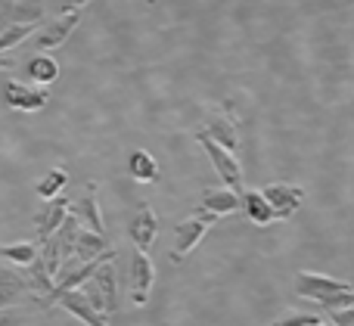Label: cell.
<instances>
[{
  "label": "cell",
  "instance_id": "24",
  "mask_svg": "<svg viewBox=\"0 0 354 326\" xmlns=\"http://www.w3.org/2000/svg\"><path fill=\"white\" fill-rule=\"evenodd\" d=\"M330 317L336 326H354V314L351 308H330Z\"/></svg>",
  "mask_w": 354,
  "mask_h": 326
},
{
  "label": "cell",
  "instance_id": "13",
  "mask_svg": "<svg viewBox=\"0 0 354 326\" xmlns=\"http://www.w3.org/2000/svg\"><path fill=\"white\" fill-rule=\"evenodd\" d=\"M97 193H100V184H97V180H91V184L84 186V196H81L78 202L68 209V215L81 218V221L87 224V230L106 236V224H103V211H100V202H97Z\"/></svg>",
  "mask_w": 354,
  "mask_h": 326
},
{
  "label": "cell",
  "instance_id": "19",
  "mask_svg": "<svg viewBox=\"0 0 354 326\" xmlns=\"http://www.w3.org/2000/svg\"><path fill=\"white\" fill-rule=\"evenodd\" d=\"M128 171H131V178L140 180V184H153V180L159 178V165H156V159L147 149H134V153L128 155Z\"/></svg>",
  "mask_w": 354,
  "mask_h": 326
},
{
  "label": "cell",
  "instance_id": "14",
  "mask_svg": "<svg viewBox=\"0 0 354 326\" xmlns=\"http://www.w3.org/2000/svg\"><path fill=\"white\" fill-rule=\"evenodd\" d=\"M78 22H81V12H62L59 19L44 25V31L37 35V50H53V47H59V44H66L68 35L78 28Z\"/></svg>",
  "mask_w": 354,
  "mask_h": 326
},
{
  "label": "cell",
  "instance_id": "11",
  "mask_svg": "<svg viewBox=\"0 0 354 326\" xmlns=\"http://www.w3.org/2000/svg\"><path fill=\"white\" fill-rule=\"evenodd\" d=\"M56 305H59V308H66L68 314H75L84 326H109V317L100 314V311L93 308V302L87 298V292L81 289V286H78V289L62 292L59 302H56Z\"/></svg>",
  "mask_w": 354,
  "mask_h": 326
},
{
  "label": "cell",
  "instance_id": "26",
  "mask_svg": "<svg viewBox=\"0 0 354 326\" xmlns=\"http://www.w3.org/2000/svg\"><path fill=\"white\" fill-rule=\"evenodd\" d=\"M12 66H16V62H12L6 53H0V72H6V68H12Z\"/></svg>",
  "mask_w": 354,
  "mask_h": 326
},
{
  "label": "cell",
  "instance_id": "8",
  "mask_svg": "<svg viewBox=\"0 0 354 326\" xmlns=\"http://www.w3.org/2000/svg\"><path fill=\"white\" fill-rule=\"evenodd\" d=\"M208 227H212V224L202 221L199 215H189L187 221L177 224V227H174V249H171V261H174V265H180V261L187 258L196 246H199L202 236L208 233Z\"/></svg>",
  "mask_w": 354,
  "mask_h": 326
},
{
  "label": "cell",
  "instance_id": "20",
  "mask_svg": "<svg viewBox=\"0 0 354 326\" xmlns=\"http://www.w3.org/2000/svg\"><path fill=\"white\" fill-rule=\"evenodd\" d=\"M28 75H31L35 84L47 87V84H53V81L59 78V62H56L53 56H35V59L28 62Z\"/></svg>",
  "mask_w": 354,
  "mask_h": 326
},
{
  "label": "cell",
  "instance_id": "28",
  "mask_svg": "<svg viewBox=\"0 0 354 326\" xmlns=\"http://www.w3.org/2000/svg\"><path fill=\"white\" fill-rule=\"evenodd\" d=\"M311 326H324V323H320V320H317V323H311Z\"/></svg>",
  "mask_w": 354,
  "mask_h": 326
},
{
  "label": "cell",
  "instance_id": "15",
  "mask_svg": "<svg viewBox=\"0 0 354 326\" xmlns=\"http://www.w3.org/2000/svg\"><path fill=\"white\" fill-rule=\"evenodd\" d=\"M25 296H31V286L25 280V274L0 265V311L10 308V305H19Z\"/></svg>",
  "mask_w": 354,
  "mask_h": 326
},
{
  "label": "cell",
  "instance_id": "27",
  "mask_svg": "<svg viewBox=\"0 0 354 326\" xmlns=\"http://www.w3.org/2000/svg\"><path fill=\"white\" fill-rule=\"evenodd\" d=\"M6 323H10V317H6V314H0V326H6Z\"/></svg>",
  "mask_w": 354,
  "mask_h": 326
},
{
  "label": "cell",
  "instance_id": "22",
  "mask_svg": "<svg viewBox=\"0 0 354 326\" xmlns=\"http://www.w3.org/2000/svg\"><path fill=\"white\" fill-rule=\"evenodd\" d=\"M0 258L6 261H16L19 267L31 265L37 258V246L35 242H16V246H0Z\"/></svg>",
  "mask_w": 354,
  "mask_h": 326
},
{
  "label": "cell",
  "instance_id": "2",
  "mask_svg": "<svg viewBox=\"0 0 354 326\" xmlns=\"http://www.w3.org/2000/svg\"><path fill=\"white\" fill-rule=\"evenodd\" d=\"M87 286V298L93 302V308L100 311V314L112 317L118 311V286H115V261H106V265H100L97 271L91 274V280H84Z\"/></svg>",
  "mask_w": 354,
  "mask_h": 326
},
{
  "label": "cell",
  "instance_id": "6",
  "mask_svg": "<svg viewBox=\"0 0 354 326\" xmlns=\"http://www.w3.org/2000/svg\"><path fill=\"white\" fill-rule=\"evenodd\" d=\"M128 236L137 249H143V252H149V246L156 242V236H159V215H156V209L149 202H140L137 211L131 215Z\"/></svg>",
  "mask_w": 354,
  "mask_h": 326
},
{
  "label": "cell",
  "instance_id": "21",
  "mask_svg": "<svg viewBox=\"0 0 354 326\" xmlns=\"http://www.w3.org/2000/svg\"><path fill=\"white\" fill-rule=\"evenodd\" d=\"M66 184H68V174L62 171V168H53V171H47V174H44V180L35 186V190H37V196H41L44 202H47V199L59 196V193H62V186H66Z\"/></svg>",
  "mask_w": 354,
  "mask_h": 326
},
{
  "label": "cell",
  "instance_id": "18",
  "mask_svg": "<svg viewBox=\"0 0 354 326\" xmlns=\"http://www.w3.org/2000/svg\"><path fill=\"white\" fill-rule=\"evenodd\" d=\"M243 209L245 215H249L252 224H258V227H268V224H274V209L268 205V199L261 196V190H245L243 193Z\"/></svg>",
  "mask_w": 354,
  "mask_h": 326
},
{
  "label": "cell",
  "instance_id": "7",
  "mask_svg": "<svg viewBox=\"0 0 354 326\" xmlns=\"http://www.w3.org/2000/svg\"><path fill=\"white\" fill-rule=\"evenodd\" d=\"M153 280H156V267H153V258L149 252L137 249L134 258H131V302L137 308L149 302V289H153Z\"/></svg>",
  "mask_w": 354,
  "mask_h": 326
},
{
  "label": "cell",
  "instance_id": "3",
  "mask_svg": "<svg viewBox=\"0 0 354 326\" xmlns=\"http://www.w3.org/2000/svg\"><path fill=\"white\" fill-rule=\"evenodd\" d=\"M196 140H199V146L205 149L208 162H212V168L221 174V180H224L227 190H233V193H239V196H243V165L236 162V155L227 153L221 143H214L205 131H199V134H196Z\"/></svg>",
  "mask_w": 354,
  "mask_h": 326
},
{
  "label": "cell",
  "instance_id": "17",
  "mask_svg": "<svg viewBox=\"0 0 354 326\" xmlns=\"http://www.w3.org/2000/svg\"><path fill=\"white\" fill-rule=\"evenodd\" d=\"M106 249H109V242H106L103 233H93V230L78 227V233H75V246H72V258L84 265V261L97 258L100 252H106Z\"/></svg>",
  "mask_w": 354,
  "mask_h": 326
},
{
  "label": "cell",
  "instance_id": "5",
  "mask_svg": "<svg viewBox=\"0 0 354 326\" xmlns=\"http://www.w3.org/2000/svg\"><path fill=\"white\" fill-rule=\"evenodd\" d=\"M261 196L268 199V205L274 209L277 221H289V218L301 209V202H305V190L292 186V184H270L261 190Z\"/></svg>",
  "mask_w": 354,
  "mask_h": 326
},
{
  "label": "cell",
  "instance_id": "12",
  "mask_svg": "<svg viewBox=\"0 0 354 326\" xmlns=\"http://www.w3.org/2000/svg\"><path fill=\"white\" fill-rule=\"evenodd\" d=\"M44 19V0H0V28Z\"/></svg>",
  "mask_w": 354,
  "mask_h": 326
},
{
  "label": "cell",
  "instance_id": "16",
  "mask_svg": "<svg viewBox=\"0 0 354 326\" xmlns=\"http://www.w3.org/2000/svg\"><path fill=\"white\" fill-rule=\"evenodd\" d=\"M66 215H68V202H66V199H59V196L47 199V202H44V209H41V215L35 218V233H37V242L47 240V236L53 233V230L59 227L62 221H66Z\"/></svg>",
  "mask_w": 354,
  "mask_h": 326
},
{
  "label": "cell",
  "instance_id": "10",
  "mask_svg": "<svg viewBox=\"0 0 354 326\" xmlns=\"http://www.w3.org/2000/svg\"><path fill=\"white\" fill-rule=\"evenodd\" d=\"M3 97H6V106H10V109L37 112L47 106L50 93H47V87H41V84L28 87V84H22V81H10V84L3 87Z\"/></svg>",
  "mask_w": 354,
  "mask_h": 326
},
{
  "label": "cell",
  "instance_id": "1",
  "mask_svg": "<svg viewBox=\"0 0 354 326\" xmlns=\"http://www.w3.org/2000/svg\"><path fill=\"white\" fill-rule=\"evenodd\" d=\"M295 292H299V298L324 305L326 311L330 308H351L354 305L351 283H342V280H333V277L311 274V271H301L299 277H295Z\"/></svg>",
  "mask_w": 354,
  "mask_h": 326
},
{
  "label": "cell",
  "instance_id": "25",
  "mask_svg": "<svg viewBox=\"0 0 354 326\" xmlns=\"http://www.w3.org/2000/svg\"><path fill=\"white\" fill-rule=\"evenodd\" d=\"M87 3H91V0H59V10L62 12H81Z\"/></svg>",
  "mask_w": 354,
  "mask_h": 326
},
{
  "label": "cell",
  "instance_id": "4",
  "mask_svg": "<svg viewBox=\"0 0 354 326\" xmlns=\"http://www.w3.org/2000/svg\"><path fill=\"white\" fill-rule=\"evenodd\" d=\"M239 205H243V199H239V193L233 190H202V199H199V209L193 211V215H199L202 221L208 224H218V218H227L233 215V211H239Z\"/></svg>",
  "mask_w": 354,
  "mask_h": 326
},
{
  "label": "cell",
  "instance_id": "9",
  "mask_svg": "<svg viewBox=\"0 0 354 326\" xmlns=\"http://www.w3.org/2000/svg\"><path fill=\"white\" fill-rule=\"evenodd\" d=\"M202 131H205L214 143H221L227 153L239 149V118H236V112H233L230 106H221L218 115H214Z\"/></svg>",
  "mask_w": 354,
  "mask_h": 326
},
{
  "label": "cell",
  "instance_id": "23",
  "mask_svg": "<svg viewBox=\"0 0 354 326\" xmlns=\"http://www.w3.org/2000/svg\"><path fill=\"white\" fill-rule=\"evenodd\" d=\"M317 320H320V317H314V314H289V317H283V320H277L270 326H311Z\"/></svg>",
  "mask_w": 354,
  "mask_h": 326
}]
</instances>
